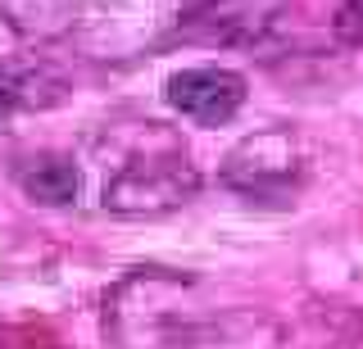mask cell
I'll list each match as a JSON object with an SVG mask.
<instances>
[{
  "instance_id": "cell-5",
  "label": "cell",
  "mask_w": 363,
  "mask_h": 349,
  "mask_svg": "<svg viewBox=\"0 0 363 349\" xmlns=\"http://www.w3.org/2000/svg\"><path fill=\"white\" fill-rule=\"evenodd\" d=\"M164 96L168 105L177 109L182 118H191L196 127H223L241 114L245 105V77L232 73V69H182L164 82Z\"/></svg>"
},
{
  "instance_id": "cell-4",
  "label": "cell",
  "mask_w": 363,
  "mask_h": 349,
  "mask_svg": "<svg viewBox=\"0 0 363 349\" xmlns=\"http://www.w3.org/2000/svg\"><path fill=\"white\" fill-rule=\"evenodd\" d=\"M218 182L259 205H291V195L304 182V154L295 132L264 127L241 145H232V154L218 168Z\"/></svg>"
},
{
  "instance_id": "cell-6",
  "label": "cell",
  "mask_w": 363,
  "mask_h": 349,
  "mask_svg": "<svg viewBox=\"0 0 363 349\" xmlns=\"http://www.w3.org/2000/svg\"><path fill=\"white\" fill-rule=\"evenodd\" d=\"M281 322L259 309H227V313H196L168 349H277Z\"/></svg>"
},
{
  "instance_id": "cell-2",
  "label": "cell",
  "mask_w": 363,
  "mask_h": 349,
  "mask_svg": "<svg viewBox=\"0 0 363 349\" xmlns=\"http://www.w3.org/2000/svg\"><path fill=\"white\" fill-rule=\"evenodd\" d=\"M304 23L300 0H196L177 18V41L204 50L264 55L291 41Z\"/></svg>"
},
{
  "instance_id": "cell-7",
  "label": "cell",
  "mask_w": 363,
  "mask_h": 349,
  "mask_svg": "<svg viewBox=\"0 0 363 349\" xmlns=\"http://www.w3.org/2000/svg\"><path fill=\"white\" fill-rule=\"evenodd\" d=\"M0 18L18 41L50 46L82 28V0H0Z\"/></svg>"
},
{
  "instance_id": "cell-10",
  "label": "cell",
  "mask_w": 363,
  "mask_h": 349,
  "mask_svg": "<svg viewBox=\"0 0 363 349\" xmlns=\"http://www.w3.org/2000/svg\"><path fill=\"white\" fill-rule=\"evenodd\" d=\"M332 32H336L340 46L363 50V0H340V9L332 18Z\"/></svg>"
},
{
  "instance_id": "cell-11",
  "label": "cell",
  "mask_w": 363,
  "mask_h": 349,
  "mask_svg": "<svg viewBox=\"0 0 363 349\" xmlns=\"http://www.w3.org/2000/svg\"><path fill=\"white\" fill-rule=\"evenodd\" d=\"M0 349H64V345L37 331H0Z\"/></svg>"
},
{
  "instance_id": "cell-9",
  "label": "cell",
  "mask_w": 363,
  "mask_h": 349,
  "mask_svg": "<svg viewBox=\"0 0 363 349\" xmlns=\"http://www.w3.org/2000/svg\"><path fill=\"white\" fill-rule=\"evenodd\" d=\"M64 100V82L41 64H23V69H0V127L23 109H50Z\"/></svg>"
},
{
  "instance_id": "cell-3",
  "label": "cell",
  "mask_w": 363,
  "mask_h": 349,
  "mask_svg": "<svg viewBox=\"0 0 363 349\" xmlns=\"http://www.w3.org/2000/svg\"><path fill=\"white\" fill-rule=\"evenodd\" d=\"M191 277H173L164 268H136L105 299V322L128 349H168V341L186 326L191 313Z\"/></svg>"
},
{
  "instance_id": "cell-1",
  "label": "cell",
  "mask_w": 363,
  "mask_h": 349,
  "mask_svg": "<svg viewBox=\"0 0 363 349\" xmlns=\"http://www.w3.org/2000/svg\"><path fill=\"white\" fill-rule=\"evenodd\" d=\"M200 190V168L191 164L186 145L164 122H145V141L113 168V177L100 190V205L118 218H159L182 205H191Z\"/></svg>"
},
{
  "instance_id": "cell-8",
  "label": "cell",
  "mask_w": 363,
  "mask_h": 349,
  "mask_svg": "<svg viewBox=\"0 0 363 349\" xmlns=\"http://www.w3.org/2000/svg\"><path fill=\"white\" fill-rule=\"evenodd\" d=\"M18 186L32 205H45V209H64L77 200V164L60 150H41V154H28L18 164Z\"/></svg>"
}]
</instances>
